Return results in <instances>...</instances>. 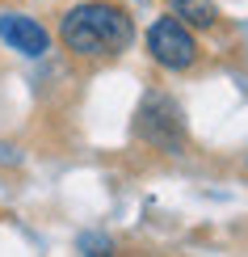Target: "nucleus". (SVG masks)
Wrapping results in <instances>:
<instances>
[{"label": "nucleus", "mask_w": 248, "mask_h": 257, "mask_svg": "<svg viewBox=\"0 0 248 257\" xmlns=\"http://www.w3.org/2000/svg\"><path fill=\"white\" fill-rule=\"evenodd\" d=\"M59 42L76 59H105L122 55L135 42V21L114 0H84L59 17Z\"/></svg>", "instance_id": "1"}, {"label": "nucleus", "mask_w": 248, "mask_h": 257, "mask_svg": "<svg viewBox=\"0 0 248 257\" xmlns=\"http://www.w3.org/2000/svg\"><path fill=\"white\" fill-rule=\"evenodd\" d=\"M168 17H177L185 30H210L219 26L214 0H168Z\"/></svg>", "instance_id": "5"}, {"label": "nucleus", "mask_w": 248, "mask_h": 257, "mask_svg": "<svg viewBox=\"0 0 248 257\" xmlns=\"http://www.w3.org/2000/svg\"><path fill=\"white\" fill-rule=\"evenodd\" d=\"M0 38H5L9 51H21V55H47L51 51L47 26L30 13H5L0 17Z\"/></svg>", "instance_id": "4"}, {"label": "nucleus", "mask_w": 248, "mask_h": 257, "mask_svg": "<svg viewBox=\"0 0 248 257\" xmlns=\"http://www.w3.org/2000/svg\"><path fill=\"white\" fill-rule=\"evenodd\" d=\"M135 131L147 148L164 156H177L185 148V122H181V110L177 101L164 97V93H147L143 105H139V118H135Z\"/></svg>", "instance_id": "2"}, {"label": "nucleus", "mask_w": 248, "mask_h": 257, "mask_svg": "<svg viewBox=\"0 0 248 257\" xmlns=\"http://www.w3.org/2000/svg\"><path fill=\"white\" fill-rule=\"evenodd\" d=\"M147 55L164 72H185V68L198 63V38L177 17H156L147 26Z\"/></svg>", "instance_id": "3"}]
</instances>
